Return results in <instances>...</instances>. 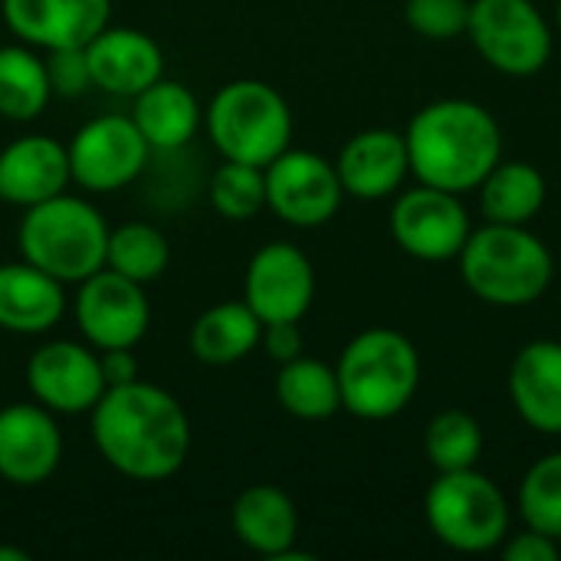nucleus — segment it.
<instances>
[{
    "label": "nucleus",
    "mask_w": 561,
    "mask_h": 561,
    "mask_svg": "<svg viewBox=\"0 0 561 561\" xmlns=\"http://www.w3.org/2000/svg\"><path fill=\"white\" fill-rule=\"evenodd\" d=\"M424 516L437 542L454 552L480 556L503 546L510 536V500L477 467L437 473L424 496Z\"/></svg>",
    "instance_id": "obj_7"
},
{
    "label": "nucleus",
    "mask_w": 561,
    "mask_h": 561,
    "mask_svg": "<svg viewBox=\"0 0 561 561\" xmlns=\"http://www.w3.org/2000/svg\"><path fill=\"white\" fill-rule=\"evenodd\" d=\"M339 181L345 194L358 201H381L401 191L411 161H408V141L401 131L391 128H365L345 141L335 161Z\"/></svg>",
    "instance_id": "obj_18"
},
{
    "label": "nucleus",
    "mask_w": 561,
    "mask_h": 561,
    "mask_svg": "<svg viewBox=\"0 0 561 561\" xmlns=\"http://www.w3.org/2000/svg\"><path fill=\"white\" fill-rule=\"evenodd\" d=\"M316 299V270L309 256L286 243H266L253 253L243 279V302L270 322H299Z\"/></svg>",
    "instance_id": "obj_13"
},
{
    "label": "nucleus",
    "mask_w": 561,
    "mask_h": 561,
    "mask_svg": "<svg viewBox=\"0 0 561 561\" xmlns=\"http://www.w3.org/2000/svg\"><path fill=\"white\" fill-rule=\"evenodd\" d=\"M62 460V434L56 414L43 404L0 408V477L13 486L46 483Z\"/></svg>",
    "instance_id": "obj_15"
},
{
    "label": "nucleus",
    "mask_w": 561,
    "mask_h": 561,
    "mask_svg": "<svg viewBox=\"0 0 561 561\" xmlns=\"http://www.w3.org/2000/svg\"><path fill=\"white\" fill-rule=\"evenodd\" d=\"M424 454L437 473L470 470L483 457V427L473 414L460 408H447L431 417L424 431Z\"/></svg>",
    "instance_id": "obj_28"
},
{
    "label": "nucleus",
    "mask_w": 561,
    "mask_h": 561,
    "mask_svg": "<svg viewBox=\"0 0 561 561\" xmlns=\"http://www.w3.org/2000/svg\"><path fill=\"white\" fill-rule=\"evenodd\" d=\"M276 401L299 421H329L342 411V388L335 368L319 358H293L276 375Z\"/></svg>",
    "instance_id": "obj_26"
},
{
    "label": "nucleus",
    "mask_w": 561,
    "mask_h": 561,
    "mask_svg": "<svg viewBox=\"0 0 561 561\" xmlns=\"http://www.w3.org/2000/svg\"><path fill=\"white\" fill-rule=\"evenodd\" d=\"M207 131L227 161L266 168L293 141V112L270 82L237 79L210 99Z\"/></svg>",
    "instance_id": "obj_6"
},
{
    "label": "nucleus",
    "mask_w": 561,
    "mask_h": 561,
    "mask_svg": "<svg viewBox=\"0 0 561 561\" xmlns=\"http://www.w3.org/2000/svg\"><path fill=\"white\" fill-rule=\"evenodd\" d=\"M102 362V375H105V388H118L138 378V362L131 355V348H105L99 352Z\"/></svg>",
    "instance_id": "obj_36"
},
{
    "label": "nucleus",
    "mask_w": 561,
    "mask_h": 561,
    "mask_svg": "<svg viewBox=\"0 0 561 561\" xmlns=\"http://www.w3.org/2000/svg\"><path fill=\"white\" fill-rule=\"evenodd\" d=\"M266 207L293 227L329 224L345 197L339 171L316 151L286 148L266 168Z\"/></svg>",
    "instance_id": "obj_11"
},
{
    "label": "nucleus",
    "mask_w": 561,
    "mask_h": 561,
    "mask_svg": "<svg viewBox=\"0 0 561 561\" xmlns=\"http://www.w3.org/2000/svg\"><path fill=\"white\" fill-rule=\"evenodd\" d=\"M69 178L85 191H118L131 184L148 164V141L131 115H99L85 122L66 145Z\"/></svg>",
    "instance_id": "obj_9"
},
{
    "label": "nucleus",
    "mask_w": 561,
    "mask_h": 561,
    "mask_svg": "<svg viewBox=\"0 0 561 561\" xmlns=\"http://www.w3.org/2000/svg\"><path fill=\"white\" fill-rule=\"evenodd\" d=\"M69 154L49 135H23L0 151V201L36 207L69 184Z\"/></svg>",
    "instance_id": "obj_19"
},
{
    "label": "nucleus",
    "mask_w": 561,
    "mask_h": 561,
    "mask_svg": "<svg viewBox=\"0 0 561 561\" xmlns=\"http://www.w3.org/2000/svg\"><path fill=\"white\" fill-rule=\"evenodd\" d=\"M171 247L164 233L151 224H122L108 230V250H105V266L135 279V283H151L168 270Z\"/></svg>",
    "instance_id": "obj_29"
},
{
    "label": "nucleus",
    "mask_w": 561,
    "mask_h": 561,
    "mask_svg": "<svg viewBox=\"0 0 561 561\" xmlns=\"http://www.w3.org/2000/svg\"><path fill=\"white\" fill-rule=\"evenodd\" d=\"M519 516L529 529L561 539V450L539 457L519 483Z\"/></svg>",
    "instance_id": "obj_30"
},
{
    "label": "nucleus",
    "mask_w": 561,
    "mask_h": 561,
    "mask_svg": "<svg viewBox=\"0 0 561 561\" xmlns=\"http://www.w3.org/2000/svg\"><path fill=\"white\" fill-rule=\"evenodd\" d=\"M263 339V322L247 302H217L204 309L191 329V352L204 365L243 362Z\"/></svg>",
    "instance_id": "obj_24"
},
{
    "label": "nucleus",
    "mask_w": 561,
    "mask_h": 561,
    "mask_svg": "<svg viewBox=\"0 0 561 561\" xmlns=\"http://www.w3.org/2000/svg\"><path fill=\"white\" fill-rule=\"evenodd\" d=\"M82 49H85L92 85H99V89H105L112 95L135 99L141 89L158 82L161 72H164L161 46L141 30L105 26Z\"/></svg>",
    "instance_id": "obj_17"
},
{
    "label": "nucleus",
    "mask_w": 561,
    "mask_h": 561,
    "mask_svg": "<svg viewBox=\"0 0 561 561\" xmlns=\"http://www.w3.org/2000/svg\"><path fill=\"white\" fill-rule=\"evenodd\" d=\"M46 72H49V85L56 95H82L92 85L89 76V62H85V49L82 46H69V49H49L46 59Z\"/></svg>",
    "instance_id": "obj_33"
},
{
    "label": "nucleus",
    "mask_w": 561,
    "mask_h": 561,
    "mask_svg": "<svg viewBox=\"0 0 561 561\" xmlns=\"http://www.w3.org/2000/svg\"><path fill=\"white\" fill-rule=\"evenodd\" d=\"M404 20L427 39H454L467 33L470 0H408Z\"/></svg>",
    "instance_id": "obj_32"
},
{
    "label": "nucleus",
    "mask_w": 561,
    "mask_h": 561,
    "mask_svg": "<svg viewBox=\"0 0 561 561\" xmlns=\"http://www.w3.org/2000/svg\"><path fill=\"white\" fill-rule=\"evenodd\" d=\"M131 122L151 151H178L194 138L201 125V105L184 82L161 76L135 95Z\"/></svg>",
    "instance_id": "obj_23"
},
{
    "label": "nucleus",
    "mask_w": 561,
    "mask_h": 561,
    "mask_svg": "<svg viewBox=\"0 0 561 561\" xmlns=\"http://www.w3.org/2000/svg\"><path fill=\"white\" fill-rule=\"evenodd\" d=\"M66 309L62 283L33 263H3L0 266V329L13 335H43L49 332Z\"/></svg>",
    "instance_id": "obj_22"
},
{
    "label": "nucleus",
    "mask_w": 561,
    "mask_h": 561,
    "mask_svg": "<svg viewBox=\"0 0 561 561\" xmlns=\"http://www.w3.org/2000/svg\"><path fill=\"white\" fill-rule=\"evenodd\" d=\"M480 207L490 224H529L546 207V178L529 161H503L483 178Z\"/></svg>",
    "instance_id": "obj_25"
},
{
    "label": "nucleus",
    "mask_w": 561,
    "mask_h": 561,
    "mask_svg": "<svg viewBox=\"0 0 561 561\" xmlns=\"http://www.w3.org/2000/svg\"><path fill=\"white\" fill-rule=\"evenodd\" d=\"M92 414V440L102 460L128 480L174 477L191 454V421L174 394L148 381L105 388Z\"/></svg>",
    "instance_id": "obj_1"
},
{
    "label": "nucleus",
    "mask_w": 561,
    "mask_h": 561,
    "mask_svg": "<svg viewBox=\"0 0 561 561\" xmlns=\"http://www.w3.org/2000/svg\"><path fill=\"white\" fill-rule=\"evenodd\" d=\"M470 214L460 194L417 184L398 194L391 207V237L394 243L421 263L457 260L470 237Z\"/></svg>",
    "instance_id": "obj_10"
},
{
    "label": "nucleus",
    "mask_w": 561,
    "mask_h": 561,
    "mask_svg": "<svg viewBox=\"0 0 561 561\" xmlns=\"http://www.w3.org/2000/svg\"><path fill=\"white\" fill-rule=\"evenodd\" d=\"M112 0H3L7 26L26 43L43 49L85 46L108 26Z\"/></svg>",
    "instance_id": "obj_16"
},
{
    "label": "nucleus",
    "mask_w": 561,
    "mask_h": 561,
    "mask_svg": "<svg viewBox=\"0 0 561 561\" xmlns=\"http://www.w3.org/2000/svg\"><path fill=\"white\" fill-rule=\"evenodd\" d=\"M467 33L503 76H536L552 56V30L533 0H470Z\"/></svg>",
    "instance_id": "obj_8"
},
{
    "label": "nucleus",
    "mask_w": 561,
    "mask_h": 561,
    "mask_svg": "<svg viewBox=\"0 0 561 561\" xmlns=\"http://www.w3.org/2000/svg\"><path fill=\"white\" fill-rule=\"evenodd\" d=\"M148 319H151V309H148L141 283L108 266H102L99 273L79 283L76 322L95 352L135 348L148 332Z\"/></svg>",
    "instance_id": "obj_12"
},
{
    "label": "nucleus",
    "mask_w": 561,
    "mask_h": 561,
    "mask_svg": "<svg viewBox=\"0 0 561 561\" xmlns=\"http://www.w3.org/2000/svg\"><path fill=\"white\" fill-rule=\"evenodd\" d=\"M16 243L20 256L36 270L59 283H82L105 266L108 224L89 201L62 191L36 207H26Z\"/></svg>",
    "instance_id": "obj_5"
},
{
    "label": "nucleus",
    "mask_w": 561,
    "mask_h": 561,
    "mask_svg": "<svg viewBox=\"0 0 561 561\" xmlns=\"http://www.w3.org/2000/svg\"><path fill=\"white\" fill-rule=\"evenodd\" d=\"M0 561H30L26 552H20V549H7V546H0Z\"/></svg>",
    "instance_id": "obj_37"
},
{
    "label": "nucleus",
    "mask_w": 561,
    "mask_h": 561,
    "mask_svg": "<svg viewBox=\"0 0 561 561\" xmlns=\"http://www.w3.org/2000/svg\"><path fill=\"white\" fill-rule=\"evenodd\" d=\"M230 526L237 539L256 556H266L273 561H309L306 552L293 549L299 536V513H296V503L279 486H270V483L247 486L233 500Z\"/></svg>",
    "instance_id": "obj_21"
},
{
    "label": "nucleus",
    "mask_w": 561,
    "mask_h": 561,
    "mask_svg": "<svg viewBox=\"0 0 561 561\" xmlns=\"http://www.w3.org/2000/svg\"><path fill=\"white\" fill-rule=\"evenodd\" d=\"M270 352V358H276L279 365L293 362L302 355V332L299 322H270L263 325V339H260Z\"/></svg>",
    "instance_id": "obj_35"
},
{
    "label": "nucleus",
    "mask_w": 561,
    "mask_h": 561,
    "mask_svg": "<svg viewBox=\"0 0 561 561\" xmlns=\"http://www.w3.org/2000/svg\"><path fill=\"white\" fill-rule=\"evenodd\" d=\"M510 398L533 431L561 437V342L536 339L516 352L510 368Z\"/></svg>",
    "instance_id": "obj_20"
},
{
    "label": "nucleus",
    "mask_w": 561,
    "mask_h": 561,
    "mask_svg": "<svg viewBox=\"0 0 561 561\" xmlns=\"http://www.w3.org/2000/svg\"><path fill=\"white\" fill-rule=\"evenodd\" d=\"M342 411L362 421H391L417 394L421 355L414 342L388 325L358 332L335 365Z\"/></svg>",
    "instance_id": "obj_4"
},
{
    "label": "nucleus",
    "mask_w": 561,
    "mask_h": 561,
    "mask_svg": "<svg viewBox=\"0 0 561 561\" xmlns=\"http://www.w3.org/2000/svg\"><path fill=\"white\" fill-rule=\"evenodd\" d=\"M210 204L227 220H253L266 207V174L256 164L227 161L210 178Z\"/></svg>",
    "instance_id": "obj_31"
},
{
    "label": "nucleus",
    "mask_w": 561,
    "mask_h": 561,
    "mask_svg": "<svg viewBox=\"0 0 561 561\" xmlns=\"http://www.w3.org/2000/svg\"><path fill=\"white\" fill-rule=\"evenodd\" d=\"M503 559L506 561H556L559 559V539L539 533V529H523L516 536L503 539Z\"/></svg>",
    "instance_id": "obj_34"
},
{
    "label": "nucleus",
    "mask_w": 561,
    "mask_h": 561,
    "mask_svg": "<svg viewBox=\"0 0 561 561\" xmlns=\"http://www.w3.org/2000/svg\"><path fill=\"white\" fill-rule=\"evenodd\" d=\"M556 23L561 26V0H559V7H556Z\"/></svg>",
    "instance_id": "obj_38"
},
{
    "label": "nucleus",
    "mask_w": 561,
    "mask_h": 561,
    "mask_svg": "<svg viewBox=\"0 0 561 561\" xmlns=\"http://www.w3.org/2000/svg\"><path fill=\"white\" fill-rule=\"evenodd\" d=\"M457 260L467 289L500 309L533 306L556 276L552 250L526 224L486 220V227L470 230Z\"/></svg>",
    "instance_id": "obj_3"
},
{
    "label": "nucleus",
    "mask_w": 561,
    "mask_h": 561,
    "mask_svg": "<svg viewBox=\"0 0 561 561\" xmlns=\"http://www.w3.org/2000/svg\"><path fill=\"white\" fill-rule=\"evenodd\" d=\"M26 385L36 404L53 414H89L105 394L99 352L79 342H49L26 362Z\"/></svg>",
    "instance_id": "obj_14"
},
{
    "label": "nucleus",
    "mask_w": 561,
    "mask_h": 561,
    "mask_svg": "<svg viewBox=\"0 0 561 561\" xmlns=\"http://www.w3.org/2000/svg\"><path fill=\"white\" fill-rule=\"evenodd\" d=\"M53 95L46 59L26 46L0 49V115L10 122H33Z\"/></svg>",
    "instance_id": "obj_27"
},
{
    "label": "nucleus",
    "mask_w": 561,
    "mask_h": 561,
    "mask_svg": "<svg viewBox=\"0 0 561 561\" xmlns=\"http://www.w3.org/2000/svg\"><path fill=\"white\" fill-rule=\"evenodd\" d=\"M404 141L411 174L450 194L477 191L503 158L500 122L473 99H437L424 105L411 118Z\"/></svg>",
    "instance_id": "obj_2"
}]
</instances>
